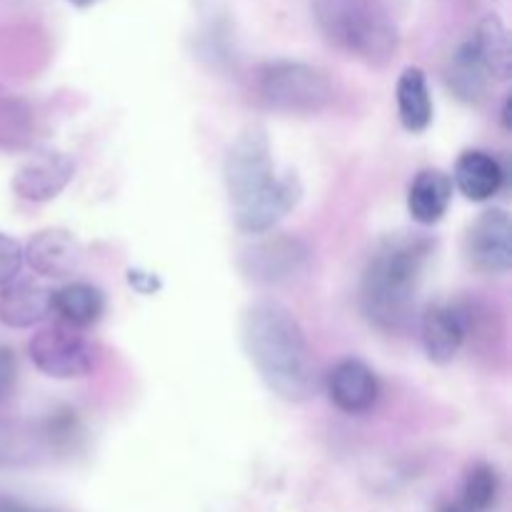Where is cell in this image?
Returning a JSON list of instances; mask_svg holds the SVG:
<instances>
[{
  "instance_id": "1",
  "label": "cell",
  "mask_w": 512,
  "mask_h": 512,
  "mask_svg": "<svg viewBox=\"0 0 512 512\" xmlns=\"http://www.w3.org/2000/svg\"><path fill=\"white\" fill-rule=\"evenodd\" d=\"M240 335L248 360L270 393L305 403L318 393V370L303 325L285 305L260 300L245 308Z\"/></svg>"
},
{
  "instance_id": "2",
  "label": "cell",
  "mask_w": 512,
  "mask_h": 512,
  "mask_svg": "<svg viewBox=\"0 0 512 512\" xmlns=\"http://www.w3.org/2000/svg\"><path fill=\"white\" fill-rule=\"evenodd\" d=\"M433 248L430 235L413 230L380 240L360 283V308L375 328L398 333L408 325Z\"/></svg>"
},
{
  "instance_id": "3",
  "label": "cell",
  "mask_w": 512,
  "mask_h": 512,
  "mask_svg": "<svg viewBox=\"0 0 512 512\" xmlns=\"http://www.w3.org/2000/svg\"><path fill=\"white\" fill-rule=\"evenodd\" d=\"M313 13L325 40L350 58L370 68L393 63L400 45L398 28L373 0H315Z\"/></svg>"
},
{
  "instance_id": "4",
  "label": "cell",
  "mask_w": 512,
  "mask_h": 512,
  "mask_svg": "<svg viewBox=\"0 0 512 512\" xmlns=\"http://www.w3.org/2000/svg\"><path fill=\"white\" fill-rule=\"evenodd\" d=\"M258 98L285 115H315L335 98V85L323 68L298 60H273L258 70Z\"/></svg>"
},
{
  "instance_id": "5",
  "label": "cell",
  "mask_w": 512,
  "mask_h": 512,
  "mask_svg": "<svg viewBox=\"0 0 512 512\" xmlns=\"http://www.w3.org/2000/svg\"><path fill=\"white\" fill-rule=\"evenodd\" d=\"M275 160L268 130L253 123L238 133L223 160V183L233 210L258 198L275 180Z\"/></svg>"
},
{
  "instance_id": "6",
  "label": "cell",
  "mask_w": 512,
  "mask_h": 512,
  "mask_svg": "<svg viewBox=\"0 0 512 512\" xmlns=\"http://www.w3.org/2000/svg\"><path fill=\"white\" fill-rule=\"evenodd\" d=\"M30 360L43 375L55 380L85 378L98 365V345L68 323H55L38 330L28 343Z\"/></svg>"
},
{
  "instance_id": "7",
  "label": "cell",
  "mask_w": 512,
  "mask_h": 512,
  "mask_svg": "<svg viewBox=\"0 0 512 512\" xmlns=\"http://www.w3.org/2000/svg\"><path fill=\"white\" fill-rule=\"evenodd\" d=\"M465 255L485 275H505L512 268V220L503 208L485 210L468 228Z\"/></svg>"
},
{
  "instance_id": "8",
  "label": "cell",
  "mask_w": 512,
  "mask_h": 512,
  "mask_svg": "<svg viewBox=\"0 0 512 512\" xmlns=\"http://www.w3.org/2000/svg\"><path fill=\"white\" fill-rule=\"evenodd\" d=\"M303 200V183L295 173H280L268 190L250 200L243 208L233 210L235 228L245 235H263L273 230L290 210L298 208Z\"/></svg>"
},
{
  "instance_id": "9",
  "label": "cell",
  "mask_w": 512,
  "mask_h": 512,
  "mask_svg": "<svg viewBox=\"0 0 512 512\" xmlns=\"http://www.w3.org/2000/svg\"><path fill=\"white\" fill-rule=\"evenodd\" d=\"M308 263V245L293 235H273L245 250L243 270L258 283H283Z\"/></svg>"
},
{
  "instance_id": "10",
  "label": "cell",
  "mask_w": 512,
  "mask_h": 512,
  "mask_svg": "<svg viewBox=\"0 0 512 512\" xmlns=\"http://www.w3.org/2000/svg\"><path fill=\"white\" fill-rule=\"evenodd\" d=\"M75 175V163L58 150H43L40 155L20 165L13 178L15 195L28 203H48L58 198Z\"/></svg>"
},
{
  "instance_id": "11",
  "label": "cell",
  "mask_w": 512,
  "mask_h": 512,
  "mask_svg": "<svg viewBox=\"0 0 512 512\" xmlns=\"http://www.w3.org/2000/svg\"><path fill=\"white\" fill-rule=\"evenodd\" d=\"M23 258L43 278H68L83 263V245L70 230L45 228L28 240Z\"/></svg>"
},
{
  "instance_id": "12",
  "label": "cell",
  "mask_w": 512,
  "mask_h": 512,
  "mask_svg": "<svg viewBox=\"0 0 512 512\" xmlns=\"http://www.w3.org/2000/svg\"><path fill=\"white\" fill-rule=\"evenodd\" d=\"M468 340V313L453 303H435L423 315L425 355L435 365H450Z\"/></svg>"
},
{
  "instance_id": "13",
  "label": "cell",
  "mask_w": 512,
  "mask_h": 512,
  "mask_svg": "<svg viewBox=\"0 0 512 512\" xmlns=\"http://www.w3.org/2000/svg\"><path fill=\"white\" fill-rule=\"evenodd\" d=\"M328 395L335 403V408L343 410V413H368L378 403V375L358 358L340 360L328 375Z\"/></svg>"
},
{
  "instance_id": "14",
  "label": "cell",
  "mask_w": 512,
  "mask_h": 512,
  "mask_svg": "<svg viewBox=\"0 0 512 512\" xmlns=\"http://www.w3.org/2000/svg\"><path fill=\"white\" fill-rule=\"evenodd\" d=\"M53 313V290L35 280H10L0 288V323L5 328H33Z\"/></svg>"
},
{
  "instance_id": "15",
  "label": "cell",
  "mask_w": 512,
  "mask_h": 512,
  "mask_svg": "<svg viewBox=\"0 0 512 512\" xmlns=\"http://www.w3.org/2000/svg\"><path fill=\"white\" fill-rule=\"evenodd\" d=\"M453 178L438 168L420 170L408 193V213L423 228L440 223L453 200Z\"/></svg>"
},
{
  "instance_id": "16",
  "label": "cell",
  "mask_w": 512,
  "mask_h": 512,
  "mask_svg": "<svg viewBox=\"0 0 512 512\" xmlns=\"http://www.w3.org/2000/svg\"><path fill=\"white\" fill-rule=\"evenodd\" d=\"M503 180V165L485 150H465L455 163L453 185L473 203H485L493 195H498V190L503 188Z\"/></svg>"
},
{
  "instance_id": "17",
  "label": "cell",
  "mask_w": 512,
  "mask_h": 512,
  "mask_svg": "<svg viewBox=\"0 0 512 512\" xmlns=\"http://www.w3.org/2000/svg\"><path fill=\"white\" fill-rule=\"evenodd\" d=\"M445 83L453 90L455 98L468 105H478L488 98L493 78L488 75L485 65L480 63L470 40L460 43L458 50L450 55L448 68H445Z\"/></svg>"
},
{
  "instance_id": "18",
  "label": "cell",
  "mask_w": 512,
  "mask_h": 512,
  "mask_svg": "<svg viewBox=\"0 0 512 512\" xmlns=\"http://www.w3.org/2000/svg\"><path fill=\"white\" fill-rule=\"evenodd\" d=\"M468 40L475 48V53H478L480 63H483L485 70H488L490 78L493 80L510 78L512 75L510 33L498 15H485Z\"/></svg>"
},
{
  "instance_id": "19",
  "label": "cell",
  "mask_w": 512,
  "mask_h": 512,
  "mask_svg": "<svg viewBox=\"0 0 512 512\" xmlns=\"http://www.w3.org/2000/svg\"><path fill=\"white\" fill-rule=\"evenodd\" d=\"M400 123L408 133H423L433 123V98L428 90V78L420 68H405L395 88Z\"/></svg>"
},
{
  "instance_id": "20",
  "label": "cell",
  "mask_w": 512,
  "mask_h": 512,
  "mask_svg": "<svg viewBox=\"0 0 512 512\" xmlns=\"http://www.w3.org/2000/svg\"><path fill=\"white\" fill-rule=\"evenodd\" d=\"M53 310L63 323L85 330L103 318L105 295L90 283L63 285L58 293H53Z\"/></svg>"
},
{
  "instance_id": "21",
  "label": "cell",
  "mask_w": 512,
  "mask_h": 512,
  "mask_svg": "<svg viewBox=\"0 0 512 512\" xmlns=\"http://www.w3.org/2000/svg\"><path fill=\"white\" fill-rule=\"evenodd\" d=\"M500 480L493 465L475 463L473 468L465 473L463 493H460V503L470 512H488L498 500Z\"/></svg>"
},
{
  "instance_id": "22",
  "label": "cell",
  "mask_w": 512,
  "mask_h": 512,
  "mask_svg": "<svg viewBox=\"0 0 512 512\" xmlns=\"http://www.w3.org/2000/svg\"><path fill=\"white\" fill-rule=\"evenodd\" d=\"M23 245L10 235L0 233V288L15 280L23 270Z\"/></svg>"
},
{
  "instance_id": "23",
  "label": "cell",
  "mask_w": 512,
  "mask_h": 512,
  "mask_svg": "<svg viewBox=\"0 0 512 512\" xmlns=\"http://www.w3.org/2000/svg\"><path fill=\"white\" fill-rule=\"evenodd\" d=\"M15 380H18V360L15 353L5 345H0V403L10 398L15 390Z\"/></svg>"
},
{
  "instance_id": "24",
  "label": "cell",
  "mask_w": 512,
  "mask_h": 512,
  "mask_svg": "<svg viewBox=\"0 0 512 512\" xmlns=\"http://www.w3.org/2000/svg\"><path fill=\"white\" fill-rule=\"evenodd\" d=\"M128 283H130V288L138 290V293H143V295H153L163 288V283L158 280V275L143 273V270H138V268L128 270Z\"/></svg>"
},
{
  "instance_id": "25",
  "label": "cell",
  "mask_w": 512,
  "mask_h": 512,
  "mask_svg": "<svg viewBox=\"0 0 512 512\" xmlns=\"http://www.w3.org/2000/svg\"><path fill=\"white\" fill-rule=\"evenodd\" d=\"M0 512H50V510L23 503V500H15V498H0Z\"/></svg>"
},
{
  "instance_id": "26",
  "label": "cell",
  "mask_w": 512,
  "mask_h": 512,
  "mask_svg": "<svg viewBox=\"0 0 512 512\" xmlns=\"http://www.w3.org/2000/svg\"><path fill=\"white\" fill-rule=\"evenodd\" d=\"M438 512H470L468 508H465L463 503H460V500H453V503H445V505H440V510Z\"/></svg>"
},
{
  "instance_id": "27",
  "label": "cell",
  "mask_w": 512,
  "mask_h": 512,
  "mask_svg": "<svg viewBox=\"0 0 512 512\" xmlns=\"http://www.w3.org/2000/svg\"><path fill=\"white\" fill-rule=\"evenodd\" d=\"M70 5H75V8H88V5L98 3V0H68Z\"/></svg>"
}]
</instances>
